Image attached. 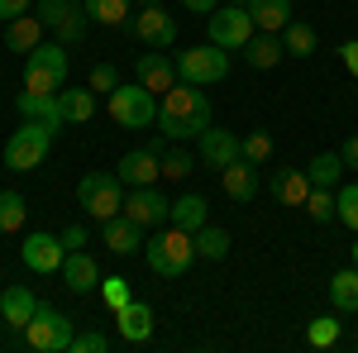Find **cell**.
I'll use <instances>...</instances> for the list:
<instances>
[{"mask_svg": "<svg viewBox=\"0 0 358 353\" xmlns=\"http://www.w3.org/2000/svg\"><path fill=\"white\" fill-rule=\"evenodd\" d=\"M158 129L163 138H201L210 129V101H206V91L196 82H177L172 91H163V101H158Z\"/></svg>", "mask_w": 358, "mask_h": 353, "instance_id": "obj_1", "label": "cell"}, {"mask_svg": "<svg viewBox=\"0 0 358 353\" xmlns=\"http://www.w3.org/2000/svg\"><path fill=\"white\" fill-rule=\"evenodd\" d=\"M57 120H24L15 134L5 138V167L10 172H38L43 158L53 153V138H57Z\"/></svg>", "mask_w": 358, "mask_h": 353, "instance_id": "obj_2", "label": "cell"}, {"mask_svg": "<svg viewBox=\"0 0 358 353\" xmlns=\"http://www.w3.org/2000/svg\"><path fill=\"white\" fill-rule=\"evenodd\" d=\"M143 258H148V268L158 272V277H182L196 258L192 229H182V224L167 219V229H158L153 239H143Z\"/></svg>", "mask_w": 358, "mask_h": 353, "instance_id": "obj_3", "label": "cell"}, {"mask_svg": "<svg viewBox=\"0 0 358 353\" xmlns=\"http://www.w3.org/2000/svg\"><path fill=\"white\" fill-rule=\"evenodd\" d=\"M67 86V43H38L34 53L24 57V91L29 96H57Z\"/></svg>", "mask_w": 358, "mask_h": 353, "instance_id": "obj_4", "label": "cell"}, {"mask_svg": "<svg viewBox=\"0 0 358 353\" xmlns=\"http://www.w3.org/2000/svg\"><path fill=\"white\" fill-rule=\"evenodd\" d=\"M77 206H82L91 219H110L124 210V182L120 172H86L77 182Z\"/></svg>", "mask_w": 358, "mask_h": 353, "instance_id": "obj_5", "label": "cell"}, {"mask_svg": "<svg viewBox=\"0 0 358 353\" xmlns=\"http://www.w3.org/2000/svg\"><path fill=\"white\" fill-rule=\"evenodd\" d=\"M110 120L120 129H148V124H158V96L143 82H134V86L120 82L110 91Z\"/></svg>", "mask_w": 358, "mask_h": 353, "instance_id": "obj_6", "label": "cell"}, {"mask_svg": "<svg viewBox=\"0 0 358 353\" xmlns=\"http://www.w3.org/2000/svg\"><path fill=\"white\" fill-rule=\"evenodd\" d=\"M20 334H24V344L34 353H62V349H72V334H77V329H72V320H67L62 310L38 305V310H34V320H29Z\"/></svg>", "mask_w": 358, "mask_h": 353, "instance_id": "obj_7", "label": "cell"}, {"mask_svg": "<svg viewBox=\"0 0 358 353\" xmlns=\"http://www.w3.org/2000/svg\"><path fill=\"white\" fill-rule=\"evenodd\" d=\"M206 34H210V43H215V48L234 53V48H244L248 38L258 34V24H253V15H248V5H229V10L206 15Z\"/></svg>", "mask_w": 358, "mask_h": 353, "instance_id": "obj_8", "label": "cell"}, {"mask_svg": "<svg viewBox=\"0 0 358 353\" xmlns=\"http://www.w3.org/2000/svg\"><path fill=\"white\" fill-rule=\"evenodd\" d=\"M177 72H182V82H196V86L224 82L229 77V53L215 48V43H196L187 53H177Z\"/></svg>", "mask_w": 358, "mask_h": 353, "instance_id": "obj_9", "label": "cell"}, {"mask_svg": "<svg viewBox=\"0 0 358 353\" xmlns=\"http://www.w3.org/2000/svg\"><path fill=\"white\" fill-rule=\"evenodd\" d=\"M34 15L53 29L57 43H82L86 20H91V15H86V5H77V0H38V5H34Z\"/></svg>", "mask_w": 358, "mask_h": 353, "instance_id": "obj_10", "label": "cell"}, {"mask_svg": "<svg viewBox=\"0 0 358 353\" xmlns=\"http://www.w3.org/2000/svg\"><path fill=\"white\" fill-rule=\"evenodd\" d=\"M134 38L143 43V48H158V53H167L172 43H177V20L167 15L163 5H143L134 15Z\"/></svg>", "mask_w": 358, "mask_h": 353, "instance_id": "obj_11", "label": "cell"}, {"mask_svg": "<svg viewBox=\"0 0 358 353\" xmlns=\"http://www.w3.org/2000/svg\"><path fill=\"white\" fill-rule=\"evenodd\" d=\"M124 215L134 219V224H143V229H153V224H167V219H172V201H167L158 187H129Z\"/></svg>", "mask_w": 358, "mask_h": 353, "instance_id": "obj_12", "label": "cell"}, {"mask_svg": "<svg viewBox=\"0 0 358 353\" xmlns=\"http://www.w3.org/2000/svg\"><path fill=\"white\" fill-rule=\"evenodd\" d=\"M62 287L67 291H77V296H91V291H101V268H96V258L86 253V248H72L67 258H62Z\"/></svg>", "mask_w": 358, "mask_h": 353, "instance_id": "obj_13", "label": "cell"}, {"mask_svg": "<svg viewBox=\"0 0 358 353\" xmlns=\"http://www.w3.org/2000/svg\"><path fill=\"white\" fill-rule=\"evenodd\" d=\"M239 158H244V138H239V134H229V129H215V124L201 134V163H206V167L224 172V167L239 163Z\"/></svg>", "mask_w": 358, "mask_h": 353, "instance_id": "obj_14", "label": "cell"}, {"mask_svg": "<svg viewBox=\"0 0 358 353\" xmlns=\"http://www.w3.org/2000/svg\"><path fill=\"white\" fill-rule=\"evenodd\" d=\"M20 253H24V268L29 272H62V258H67V244H62V234H29L24 244H20Z\"/></svg>", "mask_w": 358, "mask_h": 353, "instance_id": "obj_15", "label": "cell"}, {"mask_svg": "<svg viewBox=\"0 0 358 353\" xmlns=\"http://www.w3.org/2000/svg\"><path fill=\"white\" fill-rule=\"evenodd\" d=\"M134 77H138L143 86H148L153 96H163V91H172V86L182 82V72H177V62H172L167 53H158V48H153V53H143V57L134 62Z\"/></svg>", "mask_w": 358, "mask_h": 353, "instance_id": "obj_16", "label": "cell"}, {"mask_svg": "<svg viewBox=\"0 0 358 353\" xmlns=\"http://www.w3.org/2000/svg\"><path fill=\"white\" fill-rule=\"evenodd\" d=\"M163 177V163H158V148H129L124 158H120V182L124 187H153Z\"/></svg>", "mask_w": 358, "mask_h": 353, "instance_id": "obj_17", "label": "cell"}, {"mask_svg": "<svg viewBox=\"0 0 358 353\" xmlns=\"http://www.w3.org/2000/svg\"><path fill=\"white\" fill-rule=\"evenodd\" d=\"M115 329H120L124 344H148V339H153V305H143V301L120 305V310H115Z\"/></svg>", "mask_w": 358, "mask_h": 353, "instance_id": "obj_18", "label": "cell"}, {"mask_svg": "<svg viewBox=\"0 0 358 353\" xmlns=\"http://www.w3.org/2000/svg\"><path fill=\"white\" fill-rule=\"evenodd\" d=\"M101 239H106V248H110V253H120V258H124V253H138V248H143V224H134V219L120 210V215L101 219Z\"/></svg>", "mask_w": 358, "mask_h": 353, "instance_id": "obj_19", "label": "cell"}, {"mask_svg": "<svg viewBox=\"0 0 358 353\" xmlns=\"http://www.w3.org/2000/svg\"><path fill=\"white\" fill-rule=\"evenodd\" d=\"M220 187H224V196H229L234 206H248V201L258 196V163H248V158L229 163L220 172Z\"/></svg>", "mask_w": 358, "mask_h": 353, "instance_id": "obj_20", "label": "cell"}, {"mask_svg": "<svg viewBox=\"0 0 358 353\" xmlns=\"http://www.w3.org/2000/svg\"><path fill=\"white\" fill-rule=\"evenodd\" d=\"M268 191L277 196V206H306V196H310V177H306V167H277Z\"/></svg>", "mask_w": 358, "mask_h": 353, "instance_id": "obj_21", "label": "cell"}, {"mask_svg": "<svg viewBox=\"0 0 358 353\" xmlns=\"http://www.w3.org/2000/svg\"><path fill=\"white\" fill-rule=\"evenodd\" d=\"M43 34H48V24H43L38 15H20V20H10V24H5V48L29 57L38 43H43Z\"/></svg>", "mask_w": 358, "mask_h": 353, "instance_id": "obj_22", "label": "cell"}, {"mask_svg": "<svg viewBox=\"0 0 358 353\" xmlns=\"http://www.w3.org/2000/svg\"><path fill=\"white\" fill-rule=\"evenodd\" d=\"M57 120L62 124H91L96 120V91L82 86V91H57Z\"/></svg>", "mask_w": 358, "mask_h": 353, "instance_id": "obj_23", "label": "cell"}, {"mask_svg": "<svg viewBox=\"0 0 358 353\" xmlns=\"http://www.w3.org/2000/svg\"><path fill=\"white\" fill-rule=\"evenodd\" d=\"M34 310H38L34 291H24V287H5V291H0V320L10 329H24L29 320H34Z\"/></svg>", "mask_w": 358, "mask_h": 353, "instance_id": "obj_24", "label": "cell"}, {"mask_svg": "<svg viewBox=\"0 0 358 353\" xmlns=\"http://www.w3.org/2000/svg\"><path fill=\"white\" fill-rule=\"evenodd\" d=\"M239 53H244V62H248V67L268 72V67H277V62H282V53H287V48H282V34H263V29H258V34L248 38V43L239 48Z\"/></svg>", "mask_w": 358, "mask_h": 353, "instance_id": "obj_25", "label": "cell"}, {"mask_svg": "<svg viewBox=\"0 0 358 353\" xmlns=\"http://www.w3.org/2000/svg\"><path fill=\"white\" fill-rule=\"evenodd\" d=\"M248 15L263 34H282L292 24V0H248Z\"/></svg>", "mask_w": 358, "mask_h": 353, "instance_id": "obj_26", "label": "cell"}, {"mask_svg": "<svg viewBox=\"0 0 358 353\" xmlns=\"http://www.w3.org/2000/svg\"><path fill=\"white\" fill-rule=\"evenodd\" d=\"M192 239H196V253H201L206 263H224V258H229V244H234V239H229V229L210 224V219H206V224L196 229Z\"/></svg>", "mask_w": 358, "mask_h": 353, "instance_id": "obj_27", "label": "cell"}, {"mask_svg": "<svg viewBox=\"0 0 358 353\" xmlns=\"http://www.w3.org/2000/svg\"><path fill=\"white\" fill-rule=\"evenodd\" d=\"M210 219V206H206V196H196V191H187V196H177L172 201V224H182V229H201Z\"/></svg>", "mask_w": 358, "mask_h": 353, "instance_id": "obj_28", "label": "cell"}, {"mask_svg": "<svg viewBox=\"0 0 358 353\" xmlns=\"http://www.w3.org/2000/svg\"><path fill=\"white\" fill-rule=\"evenodd\" d=\"M349 167L339 153H315L310 163H306V177H310V187H339V177H344Z\"/></svg>", "mask_w": 358, "mask_h": 353, "instance_id": "obj_29", "label": "cell"}, {"mask_svg": "<svg viewBox=\"0 0 358 353\" xmlns=\"http://www.w3.org/2000/svg\"><path fill=\"white\" fill-rule=\"evenodd\" d=\"M330 305L334 310H358V268H344L330 277Z\"/></svg>", "mask_w": 358, "mask_h": 353, "instance_id": "obj_30", "label": "cell"}, {"mask_svg": "<svg viewBox=\"0 0 358 353\" xmlns=\"http://www.w3.org/2000/svg\"><path fill=\"white\" fill-rule=\"evenodd\" d=\"M315 29L306 24V20H292V24L282 29V48H287V57H310L315 53Z\"/></svg>", "mask_w": 358, "mask_h": 353, "instance_id": "obj_31", "label": "cell"}, {"mask_svg": "<svg viewBox=\"0 0 358 353\" xmlns=\"http://www.w3.org/2000/svg\"><path fill=\"white\" fill-rule=\"evenodd\" d=\"M24 219H29V201L20 191H0V234L24 229Z\"/></svg>", "mask_w": 358, "mask_h": 353, "instance_id": "obj_32", "label": "cell"}, {"mask_svg": "<svg viewBox=\"0 0 358 353\" xmlns=\"http://www.w3.org/2000/svg\"><path fill=\"white\" fill-rule=\"evenodd\" d=\"M15 110L24 115V120H57V96H29V91H20L15 96ZM62 124V120H57Z\"/></svg>", "mask_w": 358, "mask_h": 353, "instance_id": "obj_33", "label": "cell"}, {"mask_svg": "<svg viewBox=\"0 0 358 353\" xmlns=\"http://www.w3.org/2000/svg\"><path fill=\"white\" fill-rule=\"evenodd\" d=\"M339 334H344V320H339V315H315L310 329H306L310 349H330V344H339Z\"/></svg>", "mask_w": 358, "mask_h": 353, "instance_id": "obj_34", "label": "cell"}, {"mask_svg": "<svg viewBox=\"0 0 358 353\" xmlns=\"http://www.w3.org/2000/svg\"><path fill=\"white\" fill-rule=\"evenodd\" d=\"M86 5V15L96 20V24H124L129 20V0H82Z\"/></svg>", "mask_w": 358, "mask_h": 353, "instance_id": "obj_35", "label": "cell"}, {"mask_svg": "<svg viewBox=\"0 0 358 353\" xmlns=\"http://www.w3.org/2000/svg\"><path fill=\"white\" fill-rule=\"evenodd\" d=\"M158 163H163V177H167V182H182V177H192L196 158L187 153V148H163V153H158Z\"/></svg>", "mask_w": 358, "mask_h": 353, "instance_id": "obj_36", "label": "cell"}, {"mask_svg": "<svg viewBox=\"0 0 358 353\" xmlns=\"http://www.w3.org/2000/svg\"><path fill=\"white\" fill-rule=\"evenodd\" d=\"M334 219H344V224L358 234V182L334 191Z\"/></svg>", "mask_w": 358, "mask_h": 353, "instance_id": "obj_37", "label": "cell"}, {"mask_svg": "<svg viewBox=\"0 0 358 353\" xmlns=\"http://www.w3.org/2000/svg\"><path fill=\"white\" fill-rule=\"evenodd\" d=\"M306 215L315 219V224H330L334 219V191L330 187H310V196H306Z\"/></svg>", "mask_w": 358, "mask_h": 353, "instance_id": "obj_38", "label": "cell"}, {"mask_svg": "<svg viewBox=\"0 0 358 353\" xmlns=\"http://www.w3.org/2000/svg\"><path fill=\"white\" fill-rule=\"evenodd\" d=\"M101 301L110 305V310H120V305H129V277H101Z\"/></svg>", "mask_w": 358, "mask_h": 353, "instance_id": "obj_39", "label": "cell"}, {"mask_svg": "<svg viewBox=\"0 0 358 353\" xmlns=\"http://www.w3.org/2000/svg\"><path fill=\"white\" fill-rule=\"evenodd\" d=\"M244 158L263 167L268 158H273V134H263V129H258V134H248V138H244Z\"/></svg>", "mask_w": 358, "mask_h": 353, "instance_id": "obj_40", "label": "cell"}, {"mask_svg": "<svg viewBox=\"0 0 358 353\" xmlns=\"http://www.w3.org/2000/svg\"><path fill=\"white\" fill-rule=\"evenodd\" d=\"M110 349V339L101 334V329H82V334H72V353H106Z\"/></svg>", "mask_w": 358, "mask_h": 353, "instance_id": "obj_41", "label": "cell"}, {"mask_svg": "<svg viewBox=\"0 0 358 353\" xmlns=\"http://www.w3.org/2000/svg\"><path fill=\"white\" fill-rule=\"evenodd\" d=\"M91 91H106V96H110L115 86H120V72H115V62H96V67H91Z\"/></svg>", "mask_w": 358, "mask_h": 353, "instance_id": "obj_42", "label": "cell"}, {"mask_svg": "<svg viewBox=\"0 0 358 353\" xmlns=\"http://www.w3.org/2000/svg\"><path fill=\"white\" fill-rule=\"evenodd\" d=\"M29 5H34V0H0V20H5V24L20 20V15H29Z\"/></svg>", "mask_w": 358, "mask_h": 353, "instance_id": "obj_43", "label": "cell"}, {"mask_svg": "<svg viewBox=\"0 0 358 353\" xmlns=\"http://www.w3.org/2000/svg\"><path fill=\"white\" fill-rule=\"evenodd\" d=\"M339 57H344L349 77H358V38H349V43H339Z\"/></svg>", "mask_w": 358, "mask_h": 353, "instance_id": "obj_44", "label": "cell"}, {"mask_svg": "<svg viewBox=\"0 0 358 353\" xmlns=\"http://www.w3.org/2000/svg\"><path fill=\"white\" fill-rule=\"evenodd\" d=\"M339 158H344V167H349V172H358V134H349V138H344Z\"/></svg>", "mask_w": 358, "mask_h": 353, "instance_id": "obj_45", "label": "cell"}, {"mask_svg": "<svg viewBox=\"0 0 358 353\" xmlns=\"http://www.w3.org/2000/svg\"><path fill=\"white\" fill-rule=\"evenodd\" d=\"M62 244H67V253L82 248L86 244V224H67V229H62Z\"/></svg>", "mask_w": 358, "mask_h": 353, "instance_id": "obj_46", "label": "cell"}, {"mask_svg": "<svg viewBox=\"0 0 358 353\" xmlns=\"http://www.w3.org/2000/svg\"><path fill=\"white\" fill-rule=\"evenodd\" d=\"M182 5H187V10H192V15H201V20H206V15H215V10H220V0H182Z\"/></svg>", "mask_w": 358, "mask_h": 353, "instance_id": "obj_47", "label": "cell"}, {"mask_svg": "<svg viewBox=\"0 0 358 353\" xmlns=\"http://www.w3.org/2000/svg\"><path fill=\"white\" fill-rule=\"evenodd\" d=\"M354 268H358V239H354Z\"/></svg>", "mask_w": 358, "mask_h": 353, "instance_id": "obj_48", "label": "cell"}, {"mask_svg": "<svg viewBox=\"0 0 358 353\" xmlns=\"http://www.w3.org/2000/svg\"><path fill=\"white\" fill-rule=\"evenodd\" d=\"M138 5H163V0H138Z\"/></svg>", "mask_w": 358, "mask_h": 353, "instance_id": "obj_49", "label": "cell"}, {"mask_svg": "<svg viewBox=\"0 0 358 353\" xmlns=\"http://www.w3.org/2000/svg\"><path fill=\"white\" fill-rule=\"evenodd\" d=\"M234 5H248V0H234Z\"/></svg>", "mask_w": 358, "mask_h": 353, "instance_id": "obj_50", "label": "cell"}, {"mask_svg": "<svg viewBox=\"0 0 358 353\" xmlns=\"http://www.w3.org/2000/svg\"><path fill=\"white\" fill-rule=\"evenodd\" d=\"M354 349H358V339H354Z\"/></svg>", "mask_w": 358, "mask_h": 353, "instance_id": "obj_51", "label": "cell"}]
</instances>
